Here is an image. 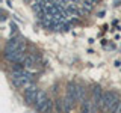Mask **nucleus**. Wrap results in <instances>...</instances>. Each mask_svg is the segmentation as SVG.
Wrapping results in <instances>:
<instances>
[{
  "mask_svg": "<svg viewBox=\"0 0 121 113\" xmlns=\"http://www.w3.org/2000/svg\"><path fill=\"white\" fill-rule=\"evenodd\" d=\"M103 92L104 90L100 88V86H94L92 88V103L97 105H100V100H101V97H103Z\"/></svg>",
  "mask_w": 121,
  "mask_h": 113,
  "instance_id": "7",
  "label": "nucleus"
},
{
  "mask_svg": "<svg viewBox=\"0 0 121 113\" xmlns=\"http://www.w3.org/2000/svg\"><path fill=\"white\" fill-rule=\"evenodd\" d=\"M38 93H39V90H38L36 86H30V88L24 89V101H26V104H35L36 98H38Z\"/></svg>",
  "mask_w": 121,
  "mask_h": 113,
  "instance_id": "3",
  "label": "nucleus"
},
{
  "mask_svg": "<svg viewBox=\"0 0 121 113\" xmlns=\"http://www.w3.org/2000/svg\"><path fill=\"white\" fill-rule=\"evenodd\" d=\"M118 95H117L115 92H112V90H104L103 92V97H101L100 100V105H98V110H100L101 113H108L109 107L115 103L117 100H118Z\"/></svg>",
  "mask_w": 121,
  "mask_h": 113,
  "instance_id": "2",
  "label": "nucleus"
},
{
  "mask_svg": "<svg viewBox=\"0 0 121 113\" xmlns=\"http://www.w3.org/2000/svg\"><path fill=\"white\" fill-rule=\"evenodd\" d=\"M97 110H98V107L92 103V100H85V101H82L80 113H95Z\"/></svg>",
  "mask_w": 121,
  "mask_h": 113,
  "instance_id": "4",
  "label": "nucleus"
},
{
  "mask_svg": "<svg viewBox=\"0 0 121 113\" xmlns=\"http://www.w3.org/2000/svg\"><path fill=\"white\" fill-rule=\"evenodd\" d=\"M120 104H121V98H118V100H117L115 103L109 107L108 113H120Z\"/></svg>",
  "mask_w": 121,
  "mask_h": 113,
  "instance_id": "9",
  "label": "nucleus"
},
{
  "mask_svg": "<svg viewBox=\"0 0 121 113\" xmlns=\"http://www.w3.org/2000/svg\"><path fill=\"white\" fill-rule=\"evenodd\" d=\"M23 68H24V69H27V71H33L36 68V60H35V57H33V56L26 54L24 60H23Z\"/></svg>",
  "mask_w": 121,
  "mask_h": 113,
  "instance_id": "6",
  "label": "nucleus"
},
{
  "mask_svg": "<svg viewBox=\"0 0 121 113\" xmlns=\"http://www.w3.org/2000/svg\"><path fill=\"white\" fill-rule=\"evenodd\" d=\"M11 80H12L15 88L20 89H27L30 86H33V78L32 74L24 68H17L11 73Z\"/></svg>",
  "mask_w": 121,
  "mask_h": 113,
  "instance_id": "1",
  "label": "nucleus"
},
{
  "mask_svg": "<svg viewBox=\"0 0 121 113\" xmlns=\"http://www.w3.org/2000/svg\"><path fill=\"white\" fill-rule=\"evenodd\" d=\"M71 101H77L79 100V93H77V85L76 83H68L67 85V95Z\"/></svg>",
  "mask_w": 121,
  "mask_h": 113,
  "instance_id": "5",
  "label": "nucleus"
},
{
  "mask_svg": "<svg viewBox=\"0 0 121 113\" xmlns=\"http://www.w3.org/2000/svg\"><path fill=\"white\" fill-rule=\"evenodd\" d=\"M120 113H121V104H120Z\"/></svg>",
  "mask_w": 121,
  "mask_h": 113,
  "instance_id": "10",
  "label": "nucleus"
},
{
  "mask_svg": "<svg viewBox=\"0 0 121 113\" xmlns=\"http://www.w3.org/2000/svg\"><path fill=\"white\" fill-rule=\"evenodd\" d=\"M77 93H79V100L77 101H85L86 100V89L83 88L82 85H77Z\"/></svg>",
  "mask_w": 121,
  "mask_h": 113,
  "instance_id": "8",
  "label": "nucleus"
}]
</instances>
